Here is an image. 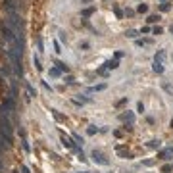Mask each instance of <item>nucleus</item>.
<instances>
[{
    "instance_id": "26",
    "label": "nucleus",
    "mask_w": 173,
    "mask_h": 173,
    "mask_svg": "<svg viewBox=\"0 0 173 173\" xmlns=\"http://www.w3.org/2000/svg\"><path fill=\"white\" fill-rule=\"evenodd\" d=\"M162 33H164V29L160 27V25H158V27H154V29H152V35H162Z\"/></svg>"
},
{
    "instance_id": "8",
    "label": "nucleus",
    "mask_w": 173,
    "mask_h": 173,
    "mask_svg": "<svg viewBox=\"0 0 173 173\" xmlns=\"http://www.w3.org/2000/svg\"><path fill=\"white\" fill-rule=\"evenodd\" d=\"M104 68L106 69H117L119 68V62H117V60H108V62H106V64H104Z\"/></svg>"
},
{
    "instance_id": "15",
    "label": "nucleus",
    "mask_w": 173,
    "mask_h": 173,
    "mask_svg": "<svg viewBox=\"0 0 173 173\" xmlns=\"http://www.w3.org/2000/svg\"><path fill=\"white\" fill-rule=\"evenodd\" d=\"M48 75H50V77H62V71H60L58 68H50L48 69Z\"/></svg>"
},
{
    "instance_id": "30",
    "label": "nucleus",
    "mask_w": 173,
    "mask_h": 173,
    "mask_svg": "<svg viewBox=\"0 0 173 173\" xmlns=\"http://www.w3.org/2000/svg\"><path fill=\"white\" fill-rule=\"evenodd\" d=\"M52 115H54V117L58 119V121H64V117H62V115L58 114V110H52Z\"/></svg>"
},
{
    "instance_id": "33",
    "label": "nucleus",
    "mask_w": 173,
    "mask_h": 173,
    "mask_svg": "<svg viewBox=\"0 0 173 173\" xmlns=\"http://www.w3.org/2000/svg\"><path fill=\"white\" fill-rule=\"evenodd\" d=\"M137 112H139V114H142V112H144V106H142V102H139V104H137Z\"/></svg>"
},
{
    "instance_id": "9",
    "label": "nucleus",
    "mask_w": 173,
    "mask_h": 173,
    "mask_svg": "<svg viewBox=\"0 0 173 173\" xmlns=\"http://www.w3.org/2000/svg\"><path fill=\"white\" fill-rule=\"evenodd\" d=\"M152 69H154V73L162 75V73H164V64H162V62H154V64H152Z\"/></svg>"
},
{
    "instance_id": "47",
    "label": "nucleus",
    "mask_w": 173,
    "mask_h": 173,
    "mask_svg": "<svg viewBox=\"0 0 173 173\" xmlns=\"http://www.w3.org/2000/svg\"><path fill=\"white\" fill-rule=\"evenodd\" d=\"M0 167H2V162H0Z\"/></svg>"
},
{
    "instance_id": "40",
    "label": "nucleus",
    "mask_w": 173,
    "mask_h": 173,
    "mask_svg": "<svg viewBox=\"0 0 173 173\" xmlns=\"http://www.w3.org/2000/svg\"><path fill=\"white\" fill-rule=\"evenodd\" d=\"M37 44H39V50L42 52V41H41V39H37Z\"/></svg>"
},
{
    "instance_id": "18",
    "label": "nucleus",
    "mask_w": 173,
    "mask_h": 173,
    "mask_svg": "<svg viewBox=\"0 0 173 173\" xmlns=\"http://www.w3.org/2000/svg\"><path fill=\"white\" fill-rule=\"evenodd\" d=\"M33 64H35L37 71H42V65H41V60H39V56H33Z\"/></svg>"
},
{
    "instance_id": "31",
    "label": "nucleus",
    "mask_w": 173,
    "mask_h": 173,
    "mask_svg": "<svg viewBox=\"0 0 173 173\" xmlns=\"http://www.w3.org/2000/svg\"><path fill=\"white\" fill-rule=\"evenodd\" d=\"M73 141H75V142H81V144H83V137H81V135H77V133H73Z\"/></svg>"
},
{
    "instance_id": "41",
    "label": "nucleus",
    "mask_w": 173,
    "mask_h": 173,
    "mask_svg": "<svg viewBox=\"0 0 173 173\" xmlns=\"http://www.w3.org/2000/svg\"><path fill=\"white\" fill-rule=\"evenodd\" d=\"M21 173H29V167H27V165H21Z\"/></svg>"
},
{
    "instance_id": "12",
    "label": "nucleus",
    "mask_w": 173,
    "mask_h": 173,
    "mask_svg": "<svg viewBox=\"0 0 173 173\" xmlns=\"http://www.w3.org/2000/svg\"><path fill=\"white\" fill-rule=\"evenodd\" d=\"M104 89H106V83H100V85L91 86V89H89V92H100V91H104Z\"/></svg>"
},
{
    "instance_id": "2",
    "label": "nucleus",
    "mask_w": 173,
    "mask_h": 173,
    "mask_svg": "<svg viewBox=\"0 0 173 173\" xmlns=\"http://www.w3.org/2000/svg\"><path fill=\"white\" fill-rule=\"evenodd\" d=\"M91 158H92V162H94V164H98V165H110V160L106 158L100 150H96V148L91 152Z\"/></svg>"
},
{
    "instance_id": "4",
    "label": "nucleus",
    "mask_w": 173,
    "mask_h": 173,
    "mask_svg": "<svg viewBox=\"0 0 173 173\" xmlns=\"http://www.w3.org/2000/svg\"><path fill=\"white\" fill-rule=\"evenodd\" d=\"M0 33H2V37H6L8 41H14V33L10 31V27H8V25L0 23Z\"/></svg>"
},
{
    "instance_id": "45",
    "label": "nucleus",
    "mask_w": 173,
    "mask_h": 173,
    "mask_svg": "<svg viewBox=\"0 0 173 173\" xmlns=\"http://www.w3.org/2000/svg\"><path fill=\"white\" fill-rule=\"evenodd\" d=\"M169 125H171V127H173V119H171V123H169Z\"/></svg>"
},
{
    "instance_id": "46",
    "label": "nucleus",
    "mask_w": 173,
    "mask_h": 173,
    "mask_svg": "<svg viewBox=\"0 0 173 173\" xmlns=\"http://www.w3.org/2000/svg\"><path fill=\"white\" fill-rule=\"evenodd\" d=\"M81 173H91V171H81Z\"/></svg>"
},
{
    "instance_id": "24",
    "label": "nucleus",
    "mask_w": 173,
    "mask_h": 173,
    "mask_svg": "<svg viewBox=\"0 0 173 173\" xmlns=\"http://www.w3.org/2000/svg\"><path fill=\"white\" fill-rule=\"evenodd\" d=\"M173 171V165L171 164H165L164 167H162V173H171Z\"/></svg>"
},
{
    "instance_id": "20",
    "label": "nucleus",
    "mask_w": 173,
    "mask_h": 173,
    "mask_svg": "<svg viewBox=\"0 0 173 173\" xmlns=\"http://www.w3.org/2000/svg\"><path fill=\"white\" fill-rule=\"evenodd\" d=\"M162 89H164L167 94H173V86L169 85V83H162Z\"/></svg>"
},
{
    "instance_id": "43",
    "label": "nucleus",
    "mask_w": 173,
    "mask_h": 173,
    "mask_svg": "<svg viewBox=\"0 0 173 173\" xmlns=\"http://www.w3.org/2000/svg\"><path fill=\"white\" fill-rule=\"evenodd\" d=\"M169 31H171V35H173V25H171V27H169Z\"/></svg>"
},
{
    "instance_id": "10",
    "label": "nucleus",
    "mask_w": 173,
    "mask_h": 173,
    "mask_svg": "<svg viewBox=\"0 0 173 173\" xmlns=\"http://www.w3.org/2000/svg\"><path fill=\"white\" fill-rule=\"evenodd\" d=\"M139 33L141 31H137V29H127V31H125V37H127V39H137Z\"/></svg>"
},
{
    "instance_id": "44",
    "label": "nucleus",
    "mask_w": 173,
    "mask_h": 173,
    "mask_svg": "<svg viewBox=\"0 0 173 173\" xmlns=\"http://www.w3.org/2000/svg\"><path fill=\"white\" fill-rule=\"evenodd\" d=\"M160 2H162V4H164V2H169V0H160Z\"/></svg>"
},
{
    "instance_id": "11",
    "label": "nucleus",
    "mask_w": 173,
    "mask_h": 173,
    "mask_svg": "<svg viewBox=\"0 0 173 173\" xmlns=\"http://www.w3.org/2000/svg\"><path fill=\"white\" fill-rule=\"evenodd\" d=\"M56 68H58V69H60L62 73H68V71H69L68 64H64V62H58V60H56Z\"/></svg>"
},
{
    "instance_id": "22",
    "label": "nucleus",
    "mask_w": 173,
    "mask_h": 173,
    "mask_svg": "<svg viewBox=\"0 0 173 173\" xmlns=\"http://www.w3.org/2000/svg\"><path fill=\"white\" fill-rule=\"evenodd\" d=\"M150 39H146V41H141V39H137V41H135V46H144V44H150Z\"/></svg>"
},
{
    "instance_id": "32",
    "label": "nucleus",
    "mask_w": 173,
    "mask_h": 173,
    "mask_svg": "<svg viewBox=\"0 0 173 173\" xmlns=\"http://www.w3.org/2000/svg\"><path fill=\"white\" fill-rule=\"evenodd\" d=\"M125 56V52H121V50H117V52H114V58L115 60H119V58H123Z\"/></svg>"
},
{
    "instance_id": "29",
    "label": "nucleus",
    "mask_w": 173,
    "mask_h": 173,
    "mask_svg": "<svg viewBox=\"0 0 173 173\" xmlns=\"http://www.w3.org/2000/svg\"><path fill=\"white\" fill-rule=\"evenodd\" d=\"M135 12H137V10H131V8H127V10H125V15H127V18H133V15H135Z\"/></svg>"
},
{
    "instance_id": "27",
    "label": "nucleus",
    "mask_w": 173,
    "mask_h": 173,
    "mask_svg": "<svg viewBox=\"0 0 173 173\" xmlns=\"http://www.w3.org/2000/svg\"><path fill=\"white\" fill-rule=\"evenodd\" d=\"M86 133H89V135H96V133H98V129H96L94 125H91V127L86 129Z\"/></svg>"
},
{
    "instance_id": "1",
    "label": "nucleus",
    "mask_w": 173,
    "mask_h": 173,
    "mask_svg": "<svg viewBox=\"0 0 173 173\" xmlns=\"http://www.w3.org/2000/svg\"><path fill=\"white\" fill-rule=\"evenodd\" d=\"M12 131H14V127H12L8 115L4 112H0V135H4L8 142H12Z\"/></svg>"
},
{
    "instance_id": "14",
    "label": "nucleus",
    "mask_w": 173,
    "mask_h": 173,
    "mask_svg": "<svg viewBox=\"0 0 173 173\" xmlns=\"http://www.w3.org/2000/svg\"><path fill=\"white\" fill-rule=\"evenodd\" d=\"M94 6H91V8H85V10H83V12H81V15H83V18H89V15H92V14H94Z\"/></svg>"
},
{
    "instance_id": "13",
    "label": "nucleus",
    "mask_w": 173,
    "mask_h": 173,
    "mask_svg": "<svg viewBox=\"0 0 173 173\" xmlns=\"http://www.w3.org/2000/svg\"><path fill=\"white\" fill-rule=\"evenodd\" d=\"M115 150L119 152V156H121L123 160H129V158H131V154H129L127 150H123V146H117V148H115Z\"/></svg>"
},
{
    "instance_id": "6",
    "label": "nucleus",
    "mask_w": 173,
    "mask_h": 173,
    "mask_svg": "<svg viewBox=\"0 0 173 173\" xmlns=\"http://www.w3.org/2000/svg\"><path fill=\"white\" fill-rule=\"evenodd\" d=\"M169 156H173V146H171V148H165V150H160L158 152V158L160 160H167Z\"/></svg>"
},
{
    "instance_id": "28",
    "label": "nucleus",
    "mask_w": 173,
    "mask_h": 173,
    "mask_svg": "<svg viewBox=\"0 0 173 173\" xmlns=\"http://www.w3.org/2000/svg\"><path fill=\"white\" fill-rule=\"evenodd\" d=\"M114 14H115V15H117V18H119V19H121V18H123V12H121V10H119V8H117V6H114Z\"/></svg>"
},
{
    "instance_id": "7",
    "label": "nucleus",
    "mask_w": 173,
    "mask_h": 173,
    "mask_svg": "<svg viewBox=\"0 0 173 173\" xmlns=\"http://www.w3.org/2000/svg\"><path fill=\"white\" fill-rule=\"evenodd\" d=\"M2 110H4V114H10V112L14 110V100H12V98H8V100L4 102V106H2Z\"/></svg>"
},
{
    "instance_id": "25",
    "label": "nucleus",
    "mask_w": 173,
    "mask_h": 173,
    "mask_svg": "<svg viewBox=\"0 0 173 173\" xmlns=\"http://www.w3.org/2000/svg\"><path fill=\"white\" fill-rule=\"evenodd\" d=\"M54 52H56V54H62V46H60L58 41H54Z\"/></svg>"
},
{
    "instance_id": "35",
    "label": "nucleus",
    "mask_w": 173,
    "mask_h": 173,
    "mask_svg": "<svg viewBox=\"0 0 173 173\" xmlns=\"http://www.w3.org/2000/svg\"><path fill=\"white\" fill-rule=\"evenodd\" d=\"M77 156H79V160H81V162H86V156L83 154V150H79V154H77Z\"/></svg>"
},
{
    "instance_id": "17",
    "label": "nucleus",
    "mask_w": 173,
    "mask_h": 173,
    "mask_svg": "<svg viewBox=\"0 0 173 173\" xmlns=\"http://www.w3.org/2000/svg\"><path fill=\"white\" fill-rule=\"evenodd\" d=\"M137 12H139V14H146V12H148V4H144V2H141V4L137 6Z\"/></svg>"
},
{
    "instance_id": "34",
    "label": "nucleus",
    "mask_w": 173,
    "mask_h": 173,
    "mask_svg": "<svg viewBox=\"0 0 173 173\" xmlns=\"http://www.w3.org/2000/svg\"><path fill=\"white\" fill-rule=\"evenodd\" d=\"M23 150H25V152H29V150H31V146L27 144V141H25V139H23Z\"/></svg>"
},
{
    "instance_id": "36",
    "label": "nucleus",
    "mask_w": 173,
    "mask_h": 173,
    "mask_svg": "<svg viewBox=\"0 0 173 173\" xmlns=\"http://www.w3.org/2000/svg\"><path fill=\"white\" fill-rule=\"evenodd\" d=\"M42 86H44V91H48V92H52V89H50V85H48V83H46V81H42Z\"/></svg>"
},
{
    "instance_id": "16",
    "label": "nucleus",
    "mask_w": 173,
    "mask_h": 173,
    "mask_svg": "<svg viewBox=\"0 0 173 173\" xmlns=\"http://www.w3.org/2000/svg\"><path fill=\"white\" fill-rule=\"evenodd\" d=\"M164 58H165V50H158L154 54V62H162Z\"/></svg>"
},
{
    "instance_id": "39",
    "label": "nucleus",
    "mask_w": 173,
    "mask_h": 173,
    "mask_svg": "<svg viewBox=\"0 0 173 173\" xmlns=\"http://www.w3.org/2000/svg\"><path fill=\"white\" fill-rule=\"evenodd\" d=\"M81 48H83V50H89V48H91V44H89V42H81Z\"/></svg>"
},
{
    "instance_id": "42",
    "label": "nucleus",
    "mask_w": 173,
    "mask_h": 173,
    "mask_svg": "<svg viewBox=\"0 0 173 173\" xmlns=\"http://www.w3.org/2000/svg\"><path fill=\"white\" fill-rule=\"evenodd\" d=\"M83 4H89V2H92V0H81Z\"/></svg>"
},
{
    "instance_id": "38",
    "label": "nucleus",
    "mask_w": 173,
    "mask_h": 173,
    "mask_svg": "<svg viewBox=\"0 0 173 173\" xmlns=\"http://www.w3.org/2000/svg\"><path fill=\"white\" fill-rule=\"evenodd\" d=\"M142 33H144V35H146V33H152V29L150 27H142L141 29V35H142Z\"/></svg>"
},
{
    "instance_id": "23",
    "label": "nucleus",
    "mask_w": 173,
    "mask_h": 173,
    "mask_svg": "<svg viewBox=\"0 0 173 173\" xmlns=\"http://www.w3.org/2000/svg\"><path fill=\"white\" fill-rule=\"evenodd\" d=\"M146 146H148V148H160V146H162V142H160V141H150Z\"/></svg>"
},
{
    "instance_id": "37",
    "label": "nucleus",
    "mask_w": 173,
    "mask_h": 173,
    "mask_svg": "<svg viewBox=\"0 0 173 173\" xmlns=\"http://www.w3.org/2000/svg\"><path fill=\"white\" fill-rule=\"evenodd\" d=\"M27 92H29V94H31V96H35V89H33L31 85H27Z\"/></svg>"
},
{
    "instance_id": "19",
    "label": "nucleus",
    "mask_w": 173,
    "mask_h": 173,
    "mask_svg": "<svg viewBox=\"0 0 173 173\" xmlns=\"http://www.w3.org/2000/svg\"><path fill=\"white\" fill-rule=\"evenodd\" d=\"M146 21H148V23H158V21H160V15H158V14H152V15H148V18H146Z\"/></svg>"
},
{
    "instance_id": "3",
    "label": "nucleus",
    "mask_w": 173,
    "mask_h": 173,
    "mask_svg": "<svg viewBox=\"0 0 173 173\" xmlns=\"http://www.w3.org/2000/svg\"><path fill=\"white\" fill-rule=\"evenodd\" d=\"M60 141H62V144H64L68 150H73V148H75V141H73V137H68L65 133H60Z\"/></svg>"
},
{
    "instance_id": "5",
    "label": "nucleus",
    "mask_w": 173,
    "mask_h": 173,
    "mask_svg": "<svg viewBox=\"0 0 173 173\" xmlns=\"http://www.w3.org/2000/svg\"><path fill=\"white\" fill-rule=\"evenodd\" d=\"M119 119L125 121V123H129V125H133V123H135V114L127 110V114H121V115H119Z\"/></svg>"
},
{
    "instance_id": "21",
    "label": "nucleus",
    "mask_w": 173,
    "mask_h": 173,
    "mask_svg": "<svg viewBox=\"0 0 173 173\" xmlns=\"http://www.w3.org/2000/svg\"><path fill=\"white\" fill-rule=\"evenodd\" d=\"M171 10V4L169 2H164V4H160V12H169Z\"/></svg>"
}]
</instances>
